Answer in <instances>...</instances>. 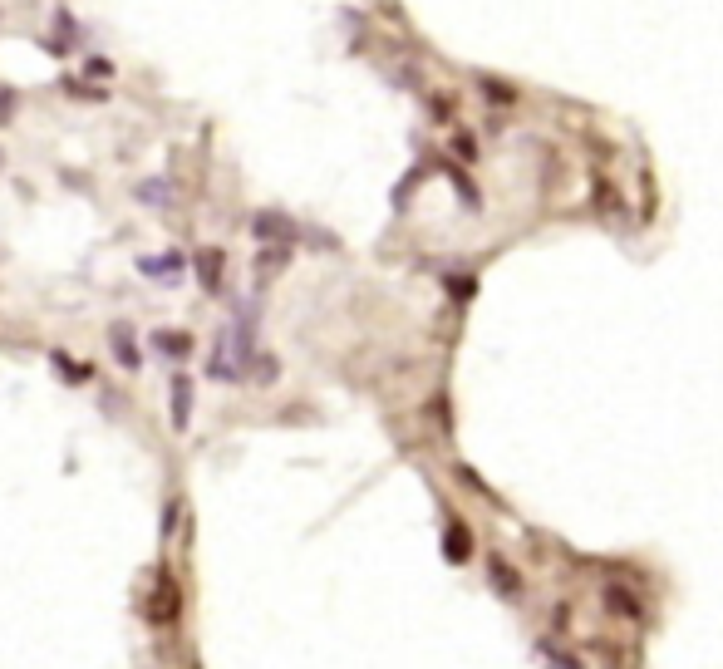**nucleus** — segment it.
Listing matches in <instances>:
<instances>
[{"label": "nucleus", "instance_id": "10", "mask_svg": "<svg viewBox=\"0 0 723 669\" xmlns=\"http://www.w3.org/2000/svg\"><path fill=\"white\" fill-rule=\"evenodd\" d=\"M138 271H143V276H178L182 256H143V261H138Z\"/></svg>", "mask_w": 723, "mask_h": 669}, {"label": "nucleus", "instance_id": "8", "mask_svg": "<svg viewBox=\"0 0 723 669\" xmlns=\"http://www.w3.org/2000/svg\"><path fill=\"white\" fill-rule=\"evenodd\" d=\"M109 345H114L119 365H128V369H138V365H143V360H138V345H133V335H128L123 325H114V330H109Z\"/></svg>", "mask_w": 723, "mask_h": 669}, {"label": "nucleus", "instance_id": "9", "mask_svg": "<svg viewBox=\"0 0 723 669\" xmlns=\"http://www.w3.org/2000/svg\"><path fill=\"white\" fill-rule=\"evenodd\" d=\"M197 271H202V286L217 291V286H222V251H202V256H197Z\"/></svg>", "mask_w": 723, "mask_h": 669}, {"label": "nucleus", "instance_id": "13", "mask_svg": "<svg viewBox=\"0 0 723 669\" xmlns=\"http://www.w3.org/2000/svg\"><path fill=\"white\" fill-rule=\"evenodd\" d=\"M482 89H487V99H502V104H512V99H517V89H512L507 79H482Z\"/></svg>", "mask_w": 723, "mask_h": 669}, {"label": "nucleus", "instance_id": "14", "mask_svg": "<svg viewBox=\"0 0 723 669\" xmlns=\"http://www.w3.org/2000/svg\"><path fill=\"white\" fill-rule=\"evenodd\" d=\"M55 369H60L64 379H89V365H84V369L69 365V355H55Z\"/></svg>", "mask_w": 723, "mask_h": 669}, {"label": "nucleus", "instance_id": "2", "mask_svg": "<svg viewBox=\"0 0 723 669\" xmlns=\"http://www.w3.org/2000/svg\"><path fill=\"white\" fill-rule=\"evenodd\" d=\"M178 610H182L178 581H173L168 571H158V586H153V601H148V620H153V625H173Z\"/></svg>", "mask_w": 723, "mask_h": 669}, {"label": "nucleus", "instance_id": "15", "mask_svg": "<svg viewBox=\"0 0 723 669\" xmlns=\"http://www.w3.org/2000/svg\"><path fill=\"white\" fill-rule=\"evenodd\" d=\"M60 30H64V35H74V20H69L64 10H60ZM50 50H55V55H64V40H50Z\"/></svg>", "mask_w": 723, "mask_h": 669}, {"label": "nucleus", "instance_id": "12", "mask_svg": "<svg viewBox=\"0 0 723 669\" xmlns=\"http://www.w3.org/2000/svg\"><path fill=\"white\" fill-rule=\"evenodd\" d=\"M276 271H286V246H266V256L256 261V276H261V281L276 276Z\"/></svg>", "mask_w": 723, "mask_h": 669}, {"label": "nucleus", "instance_id": "7", "mask_svg": "<svg viewBox=\"0 0 723 669\" xmlns=\"http://www.w3.org/2000/svg\"><path fill=\"white\" fill-rule=\"evenodd\" d=\"M153 350H158V355H168V360H187V355H192V335L158 330V335H153Z\"/></svg>", "mask_w": 723, "mask_h": 669}, {"label": "nucleus", "instance_id": "1", "mask_svg": "<svg viewBox=\"0 0 723 669\" xmlns=\"http://www.w3.org/2000/svg\"><path fill=\"white\" fill-rule=\"evenodd\" d=\"M251 237H256L261 246H291V242H296V222H291L286 212L266 207V212H256V217H251Z\"/></svg>", "mask_w": 723, "mask_h": 669}, {"label": "nucleus", "instance_id": "6", "mask_svg": "<svg viewBox=\"0 0 723 669\" xmlns=\"http://www.w3.org/2000/svg\"><path fill=\"white\" fill-rule=\"evenodd\" d=\"M487 571H492V586H502V591H507V601H517V596H522V576L507 566V556H492V561H487Z\"/></svg>", "mask_w": 723, "mask_h": 669}, {"label": "nucleus", "instance_id": "11", "mask_svg": "<svg viewBox=\"0 0 723 669\" xmlns=\"http://www.w3.org/2000/svg\"><path fill=\"white\" fill-rule=\"evenodd\" d=\"M138 197H143L148 207H173V183H158V178H153V183L138 187Z\"/></svg>", "mask_w": 723, "mask_h": 669}, {"label": "nucleus", "instance_id": "5", "mask_svg": "<svg viewBox=\"0 0 723 669\" xmlns=\"http://www.w3.org/2000/svg\"><path fill=\"white\" fill-rule=\"evenodd\" d=\"M187 419H192V379L173 374V428H187Z\"/></svg>", "mask_w": 723, "mask_h": 669}, {"label": "nucleus", "instance_id": "3", "mask_svg": "<svg viewBox=\"0 0 723 669\" xmlns=\"http://www.w3.org/2000/svg\"><path fill=\"white\" fill-rule=\"evenodd\" d=\"M605 610H610V615H625V620H640V615H645V601H640L630 586H605Z\"/></svg>", "mask_w": 723, "mask_h": 669}, {"label": "nucleus", "instance_id": "4", "mask_svg": "<svg viewBox=\"0 0 723 669\" xmlns=\"http://www.w3.org/2000/svg\"><path fill=\"white\" fill-rule=\"evenodd\" d=\"M443 551H448V561H468L473 556V532L463 527V522H448V537H443Z\"/></svg>", "mask_w": 723, "mask_h": 669}, {"label": "nucleus", "instance_id": "16", "mask_svg": "<svg viewBox=\"0 0 723 669\" xmlns=\"http://www.w3.org/2000/svg\"><path fill=\"white\" fill-rule=\"evenodd\" d=\"M0 163H5V153H0Z\"/></svg>", "mask_w": 723, "mask_h": 669}]
</instances>
